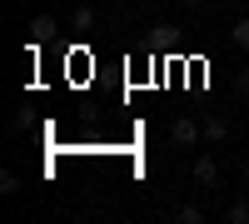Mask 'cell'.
<instances>
[{
  "mask_svg": "<svg viewBox=\"0 0 249 224\" xmlns=\"http://www.w3.org/2000/svg\"><path fill=\"white\" fill-rule=\"evenodd\" d=\"M175 219H179V224H204V209H199V205H179Z\"/></svg>",
  "mask_w": 249,
  "mask_h": 224,
  "instance_id": "cell-8",
  "label": "cell"
},
{
  "mask_svg": "<svg viewBox=\"0 0 249 224\" xmlns=\"http://www.w3.org/2000/svg\"><path fill=\"white\" fill-rule=\"evenodd\" d=\"M190 179H195L199 190H214V185H219V159H214V155H199L195 165H190Z\"/></svg>",
  "mask_w": 249,
  "mask_h": 224,
  "instance_id": "cell-2",
  "label": "cell"
},
{
  "mask_svg": "<svg viewBox=\"0 0 249 224\" xmlns=\"http://www.w3.org/2000/svg\"><path fill=\"white\" fill-rule=\"evenodd\" d=\"M224 224H249V199H234V205H224Z\"/></svg>",
  "mask_w": 249,
  "mask_h": 224,
  "instance_id": "cell-6",
  "label": "cell"
},
{
  "mask_svg": "<svg viewBox=\"0 0 249 224\" xmlns=\"http://www.w3.org/2000/svg\"><path fill=\"white\" fill-rule=\"evenodd\" d=\"M234 90H239V95H249V70H239V75H234Z\"/></svg>",
  "mask_w": 249,
  "mask_h": 224,
  "instance_id": "cell-10",
  "label": "cell"
},
{
  "mask_svg": "<svg viewBox=\"0 0 249 224\" xmlns=\"http://www.w3.org/2000/svg\"><path fill=\"white\" fill-rule=\"evenodd\" d=\"M30 35H35V45H40V40H50V35H55V15H35V20H30Z\"/></svg>",
  "mask_w": 249,
  "mask_h": 224,
  "instance_id": "cell-5",
  "label": "cell"
},
{
  "mask_svg": "<svg viewBox=\"0 0 249 224\" xmlns=\"http://www.w3.org/2000/svg\"><path fill=\"white\" fill-rule=\"evenodd\" d=\"M179 5H190V10H199V5H204V0H179Z\"/></svg>",
  "mask_w": 249,
  "mask_h": 224,
  "instance_id": "cell-11",
  "label": "cell"
},
{
  "mask_svg": "<svg viewBox=\"0 0 249 224\" xmlns=\"http://www.w3.org/2000/svg\"><path fill=\"white\" fill-rule=\"evenodd\" d=\"M70 30H75V35H90V30H95V10H90V5H75V10H70Z\"/></svg>",
  "mask_w": 249,
  "mask_h": 224,
  "instance_id": "cell-4",
  "label": "cell"
},
{
  "mask_svg": "<svg viewBox=\"0 0 249 224\" xmlns=\"http://www.w3.org/2000/svg\"><path fill=\"white\" fill-rule=\"evenodd\" d=\"M0 194H20V174L15 170H0Z\"/></svg>",
  "mask_w": 249,
  "mask_h": 224,
  "instance_id": "cell-9",
  "label": "cell"
},
{
  "mask_svg": "<svg viewBox=\"0 0 249 224\" xmlns=\"http://www.w3.org/2000/svg\"><path fill=\"white\" fill-rule=\"evenodd\" d=\"M230 139V120L224 115H204V145H224Z\"/></svg>",
  "mask_w": 249,
  "mask_h": 224,
  "instance_id": "cell-3",
  "label": "cell"
},
{
  "mask_svg": "<svg viewBox=\"0 0 249 224\" xmlns=\"http://www.w3.org/2000/svg\"><path fill=\"white\" fill-rule=\"evenodd\" d=\"M170 139L179 150H195V145H204V120H195V115H179L175 125H170Z\"/></svg>",
  "mask_w": 249,
  "mask_h": 224,
  "instance_id": "cell-1",
  "label": "cell"
},
{
  "mask_svg": "<svg viewBox=\"0 0 249 224\" xmlns=\"http://www.w3.org/2000/svg\"><path fill=\"white\" fill-rule=\"evenodd\" d=\"M244 190H249V159H244Z\"/></svg>",
  "mask_w": 249,
  "mask_h": 224,
  "instance_id": "cell-12",
  "label": "cell"
},
{
  "mask_svg": "<svg viewBox=\"0 0 249 224\" xmlns=\"http://www.w3.org/2000/svg\"><path fill=\"white\" fill-rule=\"evenodd\" d=\"M230 40H234L239 50H249V15H244V20H234V25H230Z\"/></svg>",
  "mask_w": 249,
  "mask_h": 224,
  "instance_id": "cell-7",
  "label": "cell"
}]
</instances>
